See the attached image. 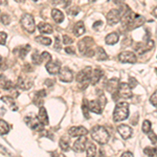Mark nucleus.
Instances as JSON below:
<instances>
[{"label":"nucleus","instance_id":"1","mask_svg":"<svg viewBox=\"0 0 157 157\" xmlns=\"http://www.w3.org/2000/svg\"><path fill=\"white\" fill-rule=\"evenodd\" d=\"M91 137L94 141H97L99 145H105L109 140V132L103 126H94L90 131Z\"/></svg>","mask_w":157,"mask_h":157},{"label":"nucleus","instance_id":"2","mask_svg":"<svg viewBox=\"0 0 157 157\" xmlns=\"http://www.w3.org/2000/svg\"><path fill=\"white\" fill-rule=\"evenodd\" d=\"M129 117V104L126 102H120L116 104L113 111L114 122H122Z\"/></svg>","mask_w":157,"mask_h":157},{"label":"nucleus","instance_id":"3","mask_svg":"<svg viewBox=\"0 0 157 157\" xmlns=\"http://www.w3.org/2000/svg\"><path fill=\"white\" fill-rule=\"evenodd\" d=\"M21 25L30 34H32L36 30L35 20H34V18H32V16L30 14H24L22 16V18H21Z\"/></svg>","mask_w":157,"mask_h":157},{"label":"nucleus","instance_id":"4","mask_svg":"<svg viewBox=\"0 0 157 157\" xmlns=\"http://www.w3.org/2000/svg\"><path fill=\"white\" fill-rule=\"evenodd\" d=\"M93 39L91 37H85L83 39H81L78 43V48L80 53L82 55H86L87 51H89L90 49H92V45H93Z\"/></svg>","mask_w":157,"mask_h":157},{"label":"nucleus","instance_id":"5","mask_svg":"<svg viewBox=\"0 0 157 157\" xmlns=\"http://www.w3.org/2000/svg\"><path fill=\"white\" fill-rule=\"evenodd\" d=\"M24 122H26V125L34 131H43L44 125L39 120V117H35V116H26L24 118Z\"/></svg>","mask_w":157,"mask_h":157},{"label":"nucleus","instance_id":"6","mask_svg":"<svg viewBox=\"0 0 157 157\" xmlns=\"http://www.w3.org/2000/svg\"><path fill=\"white\" fill-rule=\"evenodd\" d=\"M122 14L120 13V9H111L109 11V13L107 14L106 18H107V22H108L109 25H115L122 20Z\"/></svg>","mask_w":157,"mask_h":157},{"label":"nucleus","instance_id":"7","mask_svg":"<svg viewBox=\"0 0 157 157\" xmlns=\"http://www.w3.org/2000/svg\"><path fill=\"white\" fill-rule=\"evenodd\" d=\"M91 74H92V69H91V67H85L84 69H82L81 71L76 74V80L78 84L87 83V82L90 81Z\"/></svg>","mask_w":157,"mask_h":157},{"label":"nucleus","instance_id":"8","mask_svg":"<svg viewBox=\"0 0 157 157\" xmlns=\"http://www.w3.org/2000/svg\"><path fill=\"white\" fill-rule=\"evenodd\" d=\"M32 80L28 76H20L16 84V87L21 90H30L32 87Z\"/></svg>","mask_w":157,"mask_h":157},{"label":"nucleus","instance_id":"9","mask_svg":"<svg viewBox=\"0 0 157 157\" xmlns=\"http://www.w3.org/2000/svg\"><path fill=\"white\" fill-rule=\"evenodd\" d=\"M118 60L122 63H130V64H134L136 63L137 58L135 53L132 51H122L118 55Z\"/></svg>","mask_w":157,"mask_h":157},{"label":"nucleus","instance_id":"10","mask_svg":"<svg viewBox=\"0 0 157 157\" xmlns=\"http://www.w3.org/2000/svg\"><path fill=\"white\" fill-rule=\"evenodd\" d=\"M59 76H60V80L62 82L70 83L73 80V72L68 67H63V68H61L60 72H59Z\"/></svg>","mask_w":157,"mask_h":157},{"label":"nucleus","instance_id":"11","mask_svg":"<svg viewBox=\"0 0 157 157\" xmlns=\"http://www.w3.org/2000/svg\"><path fill=\"white\" fill-rule=\"evenodd\" d=\"M87 138L85 137V135H83V136H80L78 137V139H76V141H74L73 143V147H72V149H73L74 152H84V151L86 150V145H87Z\"/></svg>","mask_w":157,"mask_h":157},{"label":"nucleus","instance_id":"12","mask_svg":"<svg viewBox=\"0 0 157 157\" xmlns=\"http://www.w3.org/2000/svg\"><path fill=\"white\" fill-rule=\"evenodd\" d=\"M117 91L120 97H124V99H130V97H132V88L130 87L129 84L120 83Z\"/></svg>","mask_w":157,"mask_h":157},{"label":"nucleus","instance_id":"13","mask_svg":"<svg viewBox=\"0 0 157 157\" xmlns=\"http://www.w3.org/2000/svg\"><path fill=\"white\" fill-rule=\"evenodd\" d=\"M46 70L49 74H53V76H55L58 74L61 70V65L59 61H50V62L46 63Z\"/></svg>","mask_w":157,"mask_h":157},{"label":"nucleus","instance_id":"14","mask_svg":"<svg viewBox=\"0 0 157 157\" xmlns=\"http://www.w3.org/2000/svg\"><path fill=\"white\" fill-rule=\"evenodd\" d=\"M145 22V17L136 15L135 18H134L133 20H132L131 22L127 25V30H135V28H137V27H140Z\"/></svg>","mask_w":157,"mask_h":157},{"label":"nucleus","instance_id":"15","mask_svg":"<svg viewBox=\"0 0 157 157\" xmlns=\"http://www.w3.org/2000/svg\"><path fill=\"white\" fill-rule=\"evenodd\" d=\"M120 80L117 78H112L109 81H107L106 83V90L110 93H114L118 90L120 87Z\"/></svg>","mask_w":157,"mask_h":157},{"label":"nucleus","instance_id":"16","mask_svg":"<svg viewBox=\"0 0 157 157\" xmlns=\"http://www.w3.org/2000/svg\"><path fill=\"white\" fill-rule=\"evenodd\" d=\"M88 133V130L86 129L85 127H71L69 130H68V134H69L71 137H80L83 136V135H86Z\"/></svg>","mask_w":157,"mask_h":157},{"label":"nucleus","instance_id":"17","mask_svg":"<svg viewBox=\"0 0 157 157\" xmlns=\"http://www.w3.org/2000/svg\"><path fill=\"white\" fill-rule=\"evenodd\" d=\"M117 132L120 133V135L124 139H128L132 136L133 130H132L128 125H120L117 127Z\"/></svg>","mask_w":157,"mask_h":157},{"label":"nucleus","instance_id":"18","mask_svg":"<svg viewBox=\"0 0 157 157\" xmlns=\"http://www.w3.org/2000/svg\"><path fill=\"white\" fill-rule=\"evenodd\" d=\"M103 108L104 107L101 105L99 99H92L89 102V109H90V111H92L93 113L101 114L103 112Z\"/></svg>","mask_w":157,"mask_h":157},{"label":"nucleus","instance_id":"19","mask_svg":"<svg viewBox=\"0 0 157 157\" xmlns=\"http://www.w3.org/2000/svg\"><path fill=\"white\" fill-rule=\"evenodd\" d=\"M46 97V91L44 90V89L36 92L35 97H34V103H35V105H37V106H39V107L43 106L44 97Z\"/></svg>","mask_w":157,"mask_h":157},{"label":"nucleus","instance_id":"20","mask_svg":"<svg viewBox=\"0 0 157 157\" xmlns=\"http://www.w3.org/2000/svg\"><path fill=\"white\" fill-rule=\"evenodd\" d=\"M104 76V72H103L102 69H94L92 71V74H91V78H90V84L91 85H97L99 83V81L101 80V78Z\"/></svg>","mask_w":157,"mask_h":157},{"label":"nucleus","instance_id":"21","mask_svg":"<svg viewBox=\"0 0 157 157\" xmlns=\"http://www.w3.org/2000/svg\"><path fill=\"white\" fill-rule=\"evenodd\" d=\"M120 40V36H118L117 32H110L109 35L106 36L105 38V42L108 45H113V44H116Z\"/></svg>","mask_w":157,"mask_h":157},{"label":"nucleus","instance_id":"22","mask_svg":"<svg viewBox=\"0 0 157 157\" xmlns=\"http://www.w3.org/2000/svg\"><path fill=\"white\" fill-rule=\"evenodd\" d=\"M85 32V25L83 21H78L73 27V34L76 37H80Z\"/></svg>","mask_w":157,"mask_h":157},{"label":"nucleus","instance_id":"23","mask_svg":"<svg viewBox=\"0 0 157 157\" xmlns=\"http://www.w3.org/2000/svg\"><path fill=\"white\" fill-rule=\"evenodd\" d=\"M1 101H2L3 103H5L7 106L11 107L12 110H14V111L18 110V107H17V104H16V102H15L14 97H1Z\"/></svg>","mask_w":157,"mask_h":157},{"label":"nucleus","instance_id":"24","mask_svg":"<svg viewBox=\"0 0 157 157\" xmlns=\"http://www.w3.org/2000/svg\"><path fill=\"white\" fill-rule=\"evenodd\" d=\"M38 30L41 34H51L53 28L50 24L46 23V22H41L38 24Z\"/></svg>","mask_w":157,"mask_h":157},{"label":"nucleus","instance_id":"25","mask_svg":"<svg viewBox=\"0 0 157 157\" xmlns=\"http://www.w3.org/2000/svg\"><path fill=\"white\" fill-rule=\"evenodd\" d=\"M51 17H53V19L57 23H61L64 20V14L58 9H53L51 11Z\"/></svg>","mask_w":157,"mask_h":157},{"label":"nucleus","instance_id":"26","mask_svg":"<svg viewBox=\"0 0 157 157\" xmlns=\"http://www.w3.org/2000/svg\"><path fill=\"white\" fill-rule=\"evenodd\" d=\"M38 117H39V120H41V122L43 124L44 126L48 125V116H47V111H46V109L44 108L43 106L40 107Z\"/></svg>","mask_w":157,"mask_h":157},{"label":"nucleus","instance_id":"27","mask_svg":"<svg viewBox=\"0 0 157 157\" xmlns=\"http://www.w3.org/2000/svg\"><path fill=\"white\" fill-rule=\"evenodd\" d=\"M86 153H87V156H90V157L95 156L97 153V145L92 143H87V145H86Z\"/></svg>","mask_w":157,"mask_h":157},{"label":"nucleus","instance_id":"28","mask_svg":"<svg viewBox=\"0 0 157 157\" xmlns=\"http://www.w3.org/2000/svg\"><path fill=\"white\" fill-rule=\"evenodd\" d=\"M95 57H97V60L99 61H105L108 58L106 51L104 50L103 47H97V49H95Z\"/></svg>","mask_w":157,"mask_h":157},{"label":"nucleus","instance_id":"29","mask_svg":"<svg viewBox=\"0 0 157 157\" xmlns=\"http://www.w3.org/2000/svg\"><path fill=\"white\" fill-rule=\"evenodd\" d=\"M60 148L62 149V151L64 152H68L70 150V145H69V140L66 138V137H62L60 139Z\"/></svg>","mask_w":157,"mask_h":157},{"label":"nucleus","instance_id":"30","mask_svg":"<svg viewBox=\"0 0 157 157\" xmlns=\"http://www.w3.org/2000/svg\"><path fill=\"white\" fill-rule=\"evenodd\" d=\"M35 40L38 42V43L43 44V45H46V46H48V45H50V44H51V39H50V38L44 37V36H38V37L35 38Z\"/></svg>","mask_w":157,"mask_h":157},{"label":"nucleus","instance_id":"31","mask_svg":"<svg viewBox=\"0 0 157 157\" xmlns=\"http://www.w3.org/2000/svg\"><path fill=\"white\" fill-rule=\"evenodd\" d=\"M9 124L5 120H0V133H1V135H5V134L9 133Z\"/></svg>","mask_w":157,"mask_h":157},{"label":"nucleus","instance_id":"32","mask_svg":"<svg viewBox=\"0 0 157 157\" xmlns=\"http://www.w3.org/2000/svg\"><path fill=\"white\" fill-rule=\"evenodd\" d=\"M30 50V44H26V45H24V46H21L20 48H19V57H20L21 59H24Z\"/></svg>","mask_w":157,"mask_h":157},{"label":"nucleus","instance_id":"33","mask_svg":"<svg viewBox=\"0 0 157 157\" xmlns=\"http://www.w3.org/2000/svg\"><path fill=\"white\" fill-rule=\"evenodd\" d=\"M82 110H83V114L85 116V118H89L90 115H89V103H87V99H84L83 101V105H82Z\"/></svg>","mask_w":157,"mask_h":157},{"label":"nucleus","instance_id":"34","mask_svg":"<svg viewBox=\"0 0 157 157\" xmlns=\"http://www.w3.org/2000/svg\"><path fill=\"white\" fill-rule=\"evenodd\" d=\"M32 61L35 65H40L42 62H43V60H42V55H40L37 50L34 51V53H32Z\"/></svg>","mask_w":157,"mask_h":157},{"label":"nucleus","instance_id":"35","mask_svg":"<svg viewBox=\"0 0 157 157\" xmlns=\"http://www.w3.org/2000/svg\"><path fill=\"white\" fill-rule=\"evenodd\" d=\"M1 88L4 89V90H11L14 88V84H13L12 81H9V80H6V81H1Z\"/></svg>","mask_w":157,"mask_h":157},{"label":"nucleus","instance_id":"36","mask_svg":"<svg viewBox=\"0 0 157 157\" xmlns=\"http://www.w3.org/2000/svg\"><path fill=\"white\" fill-rule=\"evenodd\" d=\"M151 127H152V125H151V122L148 120H143V131L145 132V134H148L149 132L151 131Z\"/></svg>","mask_w":157,"mask_h":157},{"label":"nucleus","instance_id":"37","mask_svg":"<svg viewBox=\"0 0 157 157\" xmlns=\"http://www.w3.org/2000/svg\"><path fill=\"white\" fill-rule=\"evenodd\" d=\"M11 22V17L5 13H1V23L4 25H9Z\"/></svg>","mask_w":157,"mask_h":157},{"label":"nucleus","instance_id":"38","mask_svg":"<svg viewBox=\"0 0 157 157\" xmlns=\"http://www.w3.org/2000/svg\"><path fill=\"white\" fill-rule=\"evenodd\" d=\"M143 153H145L147 156H156V152H155V148H150V147H147L143 150Z\"/></svg>","mask_w":157,"mask_h":157},{"label":"nucleus","instance_id":"39","mask_svg":"<svg viewBox=\"0 0 157 157\" xmlns=\"http://www.w3.org/2000/svg\"><path fill=\"white\" fill-rule=\"evenodd\" d=\"M41 55H42V60H43V62L48 63V62H50V61H51V55H50V53H47V51H43Z\"/></svg>","mask_w":157,"mask_h":157},{"label":"nucleus","instance_id":"40","mask_svg":"<svg viewBox=\"0 0 157 157\" xmlns=\"http://www.w3.org/2000/svg\"><path fill=\"white\" fill-rule=\"evenodd\" d=\"M148 137H149V139H150L152 143H154L155 145V143H157V135L152 131V130H151V131L148 133Z\"/></svg>","mask_w":157,"mask_h":157},{"label":"nucleus","instance_id":"41","mask_svg":"<svg viewBox=\"0 0 157 157\" xmlns=\"http://www.w3.org/2000/svg\"><path fill=\"white\" fill-rule=\"evenodd\" d=\"M150 102H151V104H152L153 106H156L157 107V90L155 91V92L153 93L152 95H151Z\"/></svg>","mask_w":157,"mask_h":157},{"label":"nucleus","instance_id":"42","mask_svg":"<svg viewBox=\"0 0 157 157\" xmlns=\"http://www.w3.org/2000/svg\"><path fill=\"white\" fill-rule=\"evenodd\" d=\"M63 43L66 44V45H68V44H71L72 42H73V39H71V38L69 37V36H67V35H64L63 36Z\"/></svg>","mask_w":157,"mask_h":157},{"label":"nucleus","instance_id":"43","mask_svg":"<svg viewBox=\"0 0 157 157\" xmlns=\"http://www.w3.org/2000/svg\"><path fill=\"white\" fill-rule=\"evenodd\" d=\"M0 36H1V39H0V43H1V45H5V42H6V38H7L6 32H0Z\"/></svg>","mask_w":157,"mask_h":157},{"label":"nucleus","instance_id":"44","mask_svg":"<svg viewBox=\"0 0 157 157\" xmlns=\"http://www.w3.org/2000/svg\"><path fill=\"white\" fill-rule=\"evenodd\" d=\"M68 13L69 15H72V16H76V15L78 14V6H73L70 9H68Z\"/></svg>","mask_w":157,"mask_h":157},{"label":"nucleus","instance_id":"45","mask_svg":"<svg viewBox=\"0 0 157 157\" xmlns=\"http://www.w3.org/2000/svg\"><path fill=\"white\" fill-rule=\"evenodd\" d=\"M129 85H130V87L133 89V88H135L136 87V85H137V81H136V78H129Z\"/></svg>","mask_w":157,"mask_h":157},{"label":"nucleus","instance_id":"46","mask_svg":"<svg viewBox=\"0 0 157 157\" xmlns=\"http://www.w3.org/2000/svg\"><path fill=\"white\" fill-rule=\"evenodd\" d=\"M99 101V103H101V105H102L103 107L106 105V103H107V99H106V97H105L104 94H101L99 97V99H97Z\"/></svg>","mask_w":157,"mask_h":157},{"label":"nucleus","instance_id":"47","mask_svg":"<svg viewBox=\"0 0 157 157\" xmlns=\"http://www.w3.org/2000/svg\"><path fill=\"white\" fill-rule=\"evenodd\" d=\"M44 84H45V86H47V87H50V86H53V84H55V81H53V80H50V78H47L46 81L44 82Z\"/></svg>","mask_w":157,"mask_h":157},{"label":"nucleus","instance_id":"48","mask_svg":"<svg viewBox=\"0 0 157 157\" xmlns=\"http://www.w3.org/2000/svg\"><path fill=\"white\" fill-rule=\"evenodd\" d=\"M65 51H66L67 53H70V55H74V49H73V47H70V46L65 47Z\"/></svg>","mask_w":157,"mask_h":157},{"label":"nucleus","instance_id":"49","mask_svg":"<svg viewBox=\"0 0 157 157\" xmlns=\"http://www.w3.org/2000/svg\"><path fill=\"white\" fill-rule=\"evenodd\" d=\"M50 2L53 4H63L65 3V0H50Z\"/></svg>","mask_w":157,"mask_h":157},{"label":"nucleus","instance_id":"50","mask_svg":"<svg viewBox=\"0 0 157 157\" xmlns=\"http://www.w3.org/2000/svg\"><path fill=\"white\" fill-rule=\"evenodd\" d=\"M102 24H103L102 21H97V22L93 24V28H97H97H99V26H101Z\"/></svg>","mask_w":157,"mask_h":157},{"label":"nucleus","instance_id":"51","mask_svg":"<svg viewBox=\"0 0 157 157\" xmlns=\"http://www.w3.org/2000/svg\"><path fill=\"white\" fill-rule=\"evenodd\" d=\"M122 156H124V157H128V156H130V157H131V156H133V154H132L131 152H124V153H122Z\"/></svg>","mask_w":157,"mask_h":157},{"label":"nucleus","instance_id":"52","mask_svg":"<svg viewBox=\"0 0 157 157\" xmlns=\"http://www.w3.org/2000/svg\"><path fill=\"white\" fill-rule=\"evenodd\" d=\"M55 42H57V44L55 45V49H58V50H60V44H59V38H55Z\"/></svg>","mask_w":157,"mask_h":157},{"label":"nucleus","instance_id":"53","mask_svg":"<svg viewBox=\"0 0 157 157\" xmlns=\"http://www.w3.org/2000/svg\"><path fill=\"white\" fill-rule=\"evenodd\" d=\"M152 15H153V16H154V17H155V18H156V19H157V6H156V7H155V9H153V12H152Z\"/></svg>","mask_w":157,"mask_h":157},{"label":"nucleus","instance_id":"54","mask_svg":"<svg viewBox=\"0 0 157 157\" xmlns=\"http://www.w3.org/2000/svg\"><path fill=\"white\" fill-rule=\"evenodd\" d=\"M7 2H6V0H1V5H6Z\"/></svg>","mask_w":157,"mask_h":157},{"label":"nucleus","instance_id":"55","mask_svg":"<svg viewBox=\"0 0 157 157\" xmlns=\"http://www.w3.org/2000/svg\"><path fill=\"white\" fill-rule=\"evenodd\" d=\"M16 1H17V2H19V3H23L25 0H16Z\"/></svg>","mask_w":157,"mask_h":157},{"label":"nucleus","instance_id":"56","mask_svg":"<svg viewBox=\"0 0 157 157\" xmlns=\"http://www.w3.org/2000/svg\"><path fill=\"white\" fill-rule=\"evenodd\" d=\"M88 1H89V2H94L95 0H88Z\"/></svg>","mask_w":157,"mask_h":157},{"label":"nucleus","instance_id":"57","mask_svg":"<svg viewBox=\"0 0 157 157\" xmlns=\"http://www.w3.org/2000/svg\"><path fill=\"white\" fill-rule=\"evenodd\" d=\"M155 152H156V156H157V148H155Z\"/></svg>","mask_w":157,"mask_h":157},{"label":"nucleus","instance_id":"58","mask_svg":"<svg viewBox=\"0 0 157 157\" xmlns=\"http://www.w3.org/2000/svg\"><path fill=\"white\" fill-rule=\"evenodd\" d=\"M32 1H38V0H32Z\"/></svg>","mask_w":157,"mask_h":157},{"label":"nucleus","instance_id":"59","mask_svg":"<svg viewBox=\"0 0 157 157\" xmlns=\"http://www.w3.org/2000/svg\"><path fill=\"white\" fill-rule=\"evenodd\" d=\"M156 114H157V111H156Z\"/></svg>","mask_w":157,"mask_h":157},{"label":"nucleus","instance_id":"60","mask_svg":"<svg viewBox=\"0 0 157 157\" xmlns=\"http://www.w3.org/2000/svg\"><path fill=\"white\" fill-rule=\"evenodd\" d=\"M156 1H157V0H156Z\"/></svg>","mask_w":157,"mask_h":157}]
</instances>
